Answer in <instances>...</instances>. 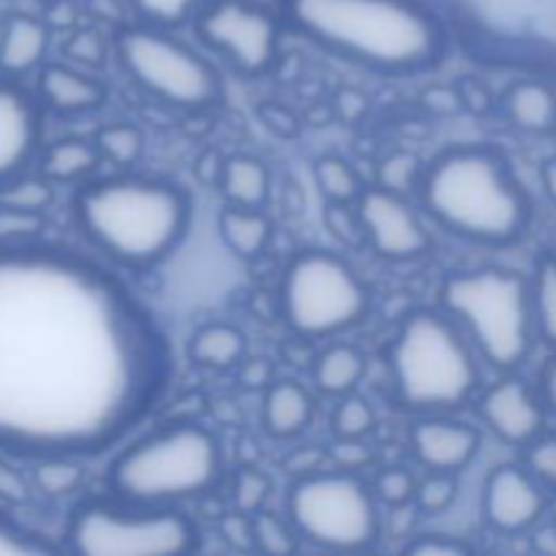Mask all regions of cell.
<instances>
[{"label":"cell","mask_w":556,"mask_h":556,"mask_svg":"<svg viewBox=\"0 0 556 556\" xmlns=\"http://www.w3.org/2000/svg\"><path fill=\"white\" fill-rule=\"evenodd\" d=\"M255 117H258L261 125H264L269 134H275L277 139H296V136H302V119H299V114L277 101L258 103V106H255Z\"/></svg>","instance_id":"43"},{"label":"cell","mask_w":556,"mask_h":556,"mask_svg":"<svg viewBox=\"0 0 556 556\" xmlns=\"http://www.w3.org/2000/svg\"><path fill=\"white\" fill-rule=\"evenodd\" d=\"M324 465H326V454L318 448V445H304V448H296L286 459V470L296 478L320 472L324 470Z\"/></svg>","instance_id":"52"},{"label":"cell","mask_w":556,"mask_h":556,"mask_svg":"<svg viewBox=\"0 0 556 556\" xmlns=\"http://www.w3.org/2000/svg\"><path fill=\"white\" fill-rule=\"evenodd\" d=\"M33 481L22 476L20 470L9 465L5 459H0V500L9 505H22L30 497Z\"/></svg>","instance_id":"50"},{"label":"cell","mask_w":556,"mask_h":556,"mask_svg":"<svg viewBox=\"0 0 556 556\" xmlns=\"http://www.w3.org/2000/svg\"><path fill=\"white\" fill-rule=\"evenodd\" d=\"M456 87H459L462 106H465L470 114H478V117H483V114H489L494 106H497L492 90H489V87L483 85L481 79H472V76H462V79L456 81Z\"/></svg>","instance_id":"49"},{"label":"cell","mask_w":556,"mask_h":556,"mask_svg":"<svg viewBox=\"0 0 556 556\" xmlns=\"http://www.w3.org/2000/svg\"><path fill=\"white\" fill-rule=\"evenodd\" d=\"M269 492L271 483L264 472L242 470L237 476V483H233V505L244 514H258V510H264Z\"/></svg>","instance_id":"42"},{"label":"cell","mask_w":556,"mask_h":556,"mask_svg":"<svg viewBox=\"0 0 556 556\" xmlns=\"http://www.w3.org/2000/svg\"><path fill=\"white\" fill-rule=\"evenodd\" d=\"M364 372H367V358L356 345H348V342L329 345L324 353H318L313 364L315 386L326 396L353 394Z\"/></svg>","instance_id":"25"},{"label":"cell","mask_w":556,"mask_h":556,"mask_svg":"<svg viewBox=\"0 0 556 556\" xmlns=\"http://www.w3.org/2000/svg\"><path fill=\"white\" fill-rule=\"evenodd\" d=\"M239 380H242L244 389L250 391L269 389V386L275 383V364L266 356L244 358V362L239 364Z\"/></svg>","instance_id":"51"},{"label":"cell","mask_w":556,"mask_h":556,"mask_svg":"<svg viewBox=\"0 0 556 556\" xmlns=\"http://www.w3.org/2000/svg\"><path fill=\"white\" fill-rule=\"evenodd\" d=\"M424 168L427 166L418 161V155L396 150L378 163V185L380 188L396 190V193H407L410 188H418V182L424 177Z\"/></svg>","instance_id":"37"},{"label":"cell","mask_w":556,"mask_h":556,"mask_svg":"<svg viewBox=\"0 0 556 556\" xmlns=\"http://www.w3.org/2000/svg\"><path fill=\"white\" fill-rule=\"evenodd\" d=\"M217 231L226 248L239 258H255L266 250L271 239V220L264 210H250V206H233L217 215Z\"/></svg>","instance_id":"26"},{"label":"cell","mask_w":556,"mask_h":556,"mask_svg":"<svg viewBox=\"0 0 556 556\" xmlns=\"http://www.w3.org/2000/svg\"><path fill=\"white\" fill-rule=\"evenodd\" d=\"M288 519L304 541L331 552H364L380 538L378 497L348 470L296 478L288 494Z\"/></svg>","instance_id":"10"},{"label":"cell","mask_w":556,"mask_h":556,"mask_svg":"<svg viewBox=\"0 0 556 556\" xmlns=\"http://www.w3.org/2000/svg\"><path fill=\"white\" fill-rule=\"evenodd\" d=\"M220 535H223V541L228 543V546L239 548V552L255 548L253 514H244V510L233 508L231 514H226L220 519Z\"/></svg>","instance_id":"46"},{"label":"cell","mask_w":556,"mask_h":556,"mask_svg":"<svg viewBox=\"0 0 556 556\" xmlns=\"http://www.w3.org/2000/svg\"><path fill=\"white\" fill-rule=\"evenodd\" d=\"M421 106L429 114H438V117H451V114L465 112L462 106L459 87L456 85H432L421 92Z\"/></svg>","instance_id":"47"},{"label":"cell","mask_w":556,"mask_h":556,"mask_svg":"<svg viewBox=\"0 0 556 556\" xmlns=\"http://www.w3.org/2000/svg\"><path fill=\"white\" fill-rule=\"evenodd\" d=\"M505 117L527 134H552L556 130V92L543 81H516L505 90Z\"/></svg>","instance_id":"21"},{"label":"cell","mask_w":556,"mask_h":556,"mask_svg":"<svg viewBox=\"0 0 556 556\" xmlns=\"http://www.w3.org/2000/svg\"><path fill=\"white\" fill-rule=\"evenodd\" d=\"M206 0H125L130 11L139 16V22L157 27H177L182 22L193 20Z\"/></svg>","instance_id":"35"},{"label":"cell","mask_w":556,"mask_h":556,"mask_svg":"<svg viewBox=\"0 0 556 556\" xmlns=\"http://www.w3.org/2000/svg\"><path fill=\"white\" fill-rule=\"evenodd\" d=\"M324 226L337 244L348 250L367 248V228H364L362 212L356 204H342V201H326Z\"/></svg>","instance_id":"34"},{"label":"cell","mask_w":556,"mask_h":556,"mask_svg":"<svg viewBox=\"0 0 556 556\" xmlns=\"http://www.w3.org/2000/svg\"><path fill=\"white\" fill-rule=\"evenodd\" d=\"M375 418L372 405L356 394L340 396V405L331 413V432L340 440H364L375 432Z\"/></svg>","instance_id":"33"},{"label":"cell","mask_w":556,"mask_h":556,"mask_svg":"<svg viewBox=\"0 0 556 556\" xmlns=\"http://www.w3.org/2000/svg\"><path fill=\"white\" fill-rule=\"evenodd\" d=\"M440 307L489 367L514 372L532 356L538 342L532 291L519 271L500 266L456 271L440 288Z\"/></svg>","instance_id":"6"},{"label":"cell","mask_w":556,"mask_h":556,"mask_svg":"<svg viewBox=\"0 0 556 556\" xmlns=\"http://www.w3.org/2000/svg\"><path fill=\"white\" fill-rule=\"evenodd\" d=\"M253 538L258 552L288 556L296 554L299 538L302 535H299L291 519H280V516L269 514V510H258V514H253Z\"/></svg>","instance_id":"32"},{"label":"cell","mask_w":556,"mask_h":556,"mask_svg":"<svg viewBox=\"0 0 556 556\" xmlns=\"http://www.w3.org/2000/svg\"><path fill=\"white\" fill-rule=\"evenodd\" d=\"M101 163L96 139H81V136H65L52 141L38 155V174L54 185H71L92 174Z\"/></svg>","instance_id":"22"},{"label":"cell","mask_w":556,"mask_h":556,"mask_svg":"<svg viewBox=\"0 0 556 556\" xmlns=\"http://www.w3.org/2000/svg\"><path fill=\"white\" fill-rule=\"evenodd\" d=\"M193 22L201 41L239 74L258 76L275 63L280 22L264 5L250 0H206Z\"/></svg>","instance_id":"12"},{"label":"cell","mask_w":556,"mask_h":556,"mask_svg":"<svg viewBox=\"0 0 556 556\" xmlns=\"http://www.w3.org/2000/svg\"><path fill=\"white\" fill-rule=\"evenodd\" d=\"M418 195L445 231L492 248L519 242L532 217L530 195L514 168L497 150L481 144L440 152L424 168Z\"/></svg>","instance_id":"3"},{"label":"cell","mask_w":556,"mask_h":556,"mask_svg":"<svg viewBox=\"0 0 556 556\" xmlns=\"http://www.w3.org/2000/svg\"><path fill=\"white\" fill-rule=\"evenodd\" d=\"M96 147L101 152V161L112 163L117 168H128L144 152V136H141V130L136 125L112 123L98 130Z\"/></svg>","instance_id":"30"},{"label":"cell","mask_w":556,"mask_h":556,"mask_svg":"<svg viewBox=\"0 0 556 556\" xmlns=\"http://www.w3.org/2000/svg\"><path fill=\"white\" fill-rule=\"evenodd\" d=\"M30 481L33 489L43 494V497H68V494L79 492L85 483V467H81L79 456L54 454L33 459Z\"/></svg>","instance_id":"28"},{"label":"cell","mask_w":556,"mask_h":556,"mask_svg":"<svg viewBox=\"0 0 556 556\" xmlns=\"http://www.w3.org/2000/svg\"><path fill=\"white\" fill-rule=\"evenodd\" d=\"M410 448L418 465L432 472H462L481 451V432L465 421L432 416L410 429Z\"/></svg>","instance_id":"17"},{"label":"cell","mask_w":556,"mask_h":556,"mask_svg":"<svg viewBox=\"0 0 556 556\" xmlns=\"http://www.w3.org/2000/svg\"><path fill=\"white\" fill-rule=\"evenodd\" d=\"M54 204V182L43 174H20L0 185V206H14L27 212H47Z\"/></svg>","instance_id":"31"},{"label":"cell","mask_w":556,"mask_h":556,"mask_svg":"<svg viewBox=\"0 0 556 556\" xmlns=\"http://www.w3.org/2000/svg\"><path fill=\"white\" fill-rule=\"evenodd\" d=\"M476 552V546L462 538L443 535V532H432V535H418L407 541L405 554L413 556H467Z\"/></svg>","instance_id":"44"},{"label":"cell","mask_w":556,"mask_h":556,"mask_svg":"<svg viewBox=\"0 0 556 556\" xmlns=\"http://www.w3.org/2000/svg\"><path fill=\"white\" fill-rule=\"evenodd\" d=\"M532 318H535L538 340L556 351V255L546 253L538 258L530 277Z\"/></svg>","instance_id":"27"},{"label":"cell","mask_w":556,"mask_h":556,"mask_svg":"<svg viewBox=\"0 0 556 556\" xmlns=\"http://www.w3.org/2000/svg\"><path fill=\"white\" fill-rule=\"evenodd\" d=\"M168 378L166 337L125 282L63 244H0V454H101Z\"/></svg>","instance_id":"1"},{"label":"cell","mask_w":556,"mask_h":556,"mask_svg":"<svg viewBox=\"0 0 556 556\" xmlns=\"http://www.w3.org/2000/svg\"><path fill=\"white\" fill-rule=\"evenodd\" d=\"M220 193L228 204L250 206V210H264L271 193V174L264 161L253 155H231L226 157L220 177Z\"/></svg>","instance_id":"24"},{"label":"cell","mask_w":556,"mask_h":556,"mask_svg":"<svg viewBox=\"0 0 556 556\" xmlns=\"http://www.w3.org/2000/svg\"><path fill=\"white\" fill-rule=\"evenodd\" d=\"M456 472H432L424 481H418L416 489V508L424 514H443L456 503L459 494V483H456Z\"/></svg>","instance_id":"39"},{"label":"cell","mask_w":556,"mask_h":556,"mask_svg":"<svg viewBox=\"0 0 556 556\" xmlns=\"http://www.w3.org/2000/svg\"><path fill=\"white\" fill-rule=\"evenodd\" d=\"M315 185L326 201L356 204L364 193L358 168L340 155H324L315 161Z\"/></svg>","instance_id":"29"},{"label":"cell","mask_w":556,"mask_h":556,"mask_svg":"<svg viewBox=\"0 0 556 556\" xmlns=\"http://www.w3.org/2000/svg\"><path fill=\"white\" fill-rule=\"evenodd\" d=\"M58 554V546L36 530H27L25 525L11 514L0 510V556H49Z\"/></svg>","instance_id":"36"},{"label":"cell","mask_w":556,"mask_h":556,"mask_svg":"<svg viewBox=\"0 0 556 556\" xmlns=\"http://www.w3.org/2000/svg\"><path fill=\"white\" fill-rule=\"evenodd\" d=\"M199 543V527L182 510L144 505V510L81 503L65 527V546L85 556L185 554Z\"/></svg>","instance_id":"11"},{"label":"cell","mask_w":556,"mask_h":556,"mask_svg":"<svg viewBox=\"0 0 556 556\" xmlns=\"http://www.w3.org/2000/svg\"><path fill=\"white\" fill-rule=\"evenodd\" d=\"M293 30L318 47L383 74L440 63L445 27L421 0H286Z\"/></svg>","instance_id":"2"},{"label":"cell","mask_w":556,"mask_h":556,"mask_svg":"<svg viewBox=\"0 0 556 556\" xmlns=\"http://www.w3.org/2000/svg\"><path fill=\"white\" fill-rule=\"evenodd\" d=\"M538 391H541L546 410L556 416V356L548 358L546 367L541 369V386H538Z\"/></svg>","instance_id":"55"},{"label":"cell","mask_w":556,"mask_h":556,"mask_svg":"<svg viewBox=\"0 0 556 556\" xmlns=\"http://www.w3.org/2000/svg\"><path fill=\"white\" fill-rule=\"evenodd\" d=\"M331 462L337 465V470L358 472L362 467H367L372 462V451L369 445H364V440H340L331 445Z\"/></svg>","instance_id":"48"},{"label":"cell","mask_w":556,"mask_h":556,"mask_svg":"<svg viewBox=\"0 0 556 556\" xmlns=\"http://www.w3.org/2000/svg\"><path fill=\"white\" fill-rule=\"evenodd\" d=\"M280 313L299 340L337 337L367 318L369 288L340 255L304 250L286 266Z\"/></svg>","instance_id":"8"},{"label":"cell","mask_w":556,"mask_h":556,"mask_svg":"<svg viewBox=\"0 0 556 556\" xmlns=\"http://www.w3.org/2000/svg\"><path fill=\"white\" fill-rule=\"evenodd\" d=\"M52 27L30 14H9L0 25V74L9 79L36 74L49 52Z\"/></svg>","instance_id":"19"},{"label":"cell","mask_w":556,"mask_h":556,"mask_svg":"<svg viewBox=\"0 0 556 556\" xmlns=\"http://www.w3.org/2000/svg\"><path fill=\"white\" fill-rule=\"evenodd\" d=\"M416 489H418V481L413 478V472L402 470V467H389V470H383L378 478H375L372 492L383 505L402 508V505L416 500Z\"/></svg>","instance_id":"41"},{"label":"cell","mask_w":556,"mask_h":556,"mask_svg":"<svg viewBox=\"0 0 556 556\" xmlns=\"http://www.w3.org/2000/svg\"><path fill=\"white\" fill-rule=\"evenodd\" d=\"M188 356L204 369H233L248 356V337L231 324H206L190 337Z\"/></svg>","instance_id":"23"},{"label":"cell","mask_w":556,"mask_h":556,"mask_svg":"<svg viewBox=\"0 0 556 556\" xmlns=\"http://www.w3.org/2000/svg\"><path fill=\"white\" fill-rule=\"evenodd\" d=\"M541 179H543V190H546V195L556 204V157L554 161L543 163Z\"/></svg>","instance_id":"56"},{"label":"cell","mask_w":556,"mask_h":556,"mask_svg":"<svg viewBox=\"0 0 556 556\" xmlns=\"http://www.w3.org/2000/svg\"><path fill=\"white\" fill-rule=\"evenodd\" d=\"M36 96L43 109L63 117L96 112L103 106L109 90L96 76L85 74L81 68L68 63H43L38 68Z\"/></svg>","instance_id":"18"},{"label":"cell","mask_w":556,"mask_h":556,"mask_svg":"<svg viewBox=\"0 0 556 556\" xmlns=\"http://www.w3.org/2000/svg\"><path fill=\"white\" fill-rule=\"evenodd\" d=\"M119 68L130 76L136 87L174 109H210L220 101V71L168 33V27L128 25L114 38Z\"/></svg>","instance_id":"9"},{"label":"cell","mask_w":556,"mask_h":556,"mask_svg":"<svg viewBox=\"0 0 556 556\" xmlns=\"http://www.w3.org/2000/svg\"><path fill=\"white\" fill-rule=\"evenodd\" d=\"M548 519L556 525V492L552 494V503H548Z\"/></svg>","instance_id":"57"},{"label":"cell","mask_w":556,"mask_h":556,"mask_svg":"<svg viewBox=\"0 0 556 556\" xmlns=\"http://www.w3.org/2000/svg\"><path fill=\"white\" fill-rule=\"evenodd\" d=\"M525 467L548 492H556V434L543 432L525 445Z\"/></svg>","instance_id":"40"},{"label":"cell","mask_w":556,"mask_h":556,"mask_svg":"<svg viewBox=\"0 0 556 556\" xmlns=\"http://www.w3.org/2000/svg\"><path fill=\"white\" fill-rule=\"evenodd\" d=\"M220 478V445L195 421H174L114 456L109 486L130 505H174L210 492Z\"/></svg>","instance_id":"7"},{"label":"cell","mask_w":556,"mask_h":556,"mask_svg":"<svg viewBox=\"0 0 556 556\" xmlns=\"http://www.w3.org/2000/svg\"><path fill=\"white\" fill-rule=\"evenodd\" d=\"M74 217L87 242L112 264L150 269L179 248L193 204L188 190L174 182L109 177L76 190Z\"/></svg>","instance_id":"4"},{"label":"cell","mask_w":556,"mask_h":556,"mask_svg":"<svg viewBox=\"0 0 556 556\" xmlns=\"http://www.w3.org/2000/svg\"><path fill=\"white\" fill-rule=\"evenodd\" d=\"M65 54L68 60L79 65H101L103 58H106V43H103V36L98 30H76L71 33V38L65 41Z\"/></svg>","instance_id":"45"},{"label":"cell","mask_w":556,"mask_h":556,"mask_svg":"<svg viewBox=\"0 0 556 556\" xmlns=\"http://www.w3.org/2000/svg\"><path fill=\"white\" fill-rule=\"evenodd\" d=\"M43 228H47L43 212L0 206V244L36 242V239L43 237Z\"/></svg>","instance_id":"38"},{"label":"cell","mask_w":556,"mask_h":556,"mask_svg":"<svg viewBox=\"0 0 556 556\" xmlns=\"http://www.w3.org/2000/svg\"><path fill=\"white\" fill-rule=\"evenodd\" d=\"M223 166H226V157L215 150H206L204 155L199 157V163H195V177L204 185H220Z\"/></svg>","instance_id":"54"},{"label":"cell","mask_w":556,"mask_h":556,"mask_svg":"<svg viewBox=\"0 0 556 556\" xmlns=\"http://www.w3.org/2000/svg\"><path fill=\"white\" fill-rule=\"evenodd\" d=\"M548 489L525 465H500L483 486V519L494 532L521 535L548 516Z\"/></svg>","instance_id":"14"},{"label":"cell","mask_w":556,"mask_h":556,"mask_svg":"<svg viewBox=\"0 0 556 556\" xmlns=\"http://www.w3.org/2000/svg\"><path fill=\"white\" fill-rule=\"evenodd\" d=\"M43 106L20 79L0 74V185L27 172L41 150Z\"/></svg>","instance_id":"15"},{"label":"cell","mask_w":556,"mask_h":556,"mask_svg":"<svg viewBox=\"0 0 556 556\" xmlns=\"http://www.w3.org/2000/svg\"><path fill=\"white\" fill-rule=\"evenodd\" d=\"M356 206L367 228V248L380 258L413 261L432 250V233L405 193L375 185L364 188Z\"/></svg>","instance_id":"13"},{"label":"cell","mask_w":556,"mask_h":556,"mask_svg":"<svg viewBox=\"0 0 556 556\" xmlns=\"http://www.w3.org/2000/svg\"><path fill=\"white\" fill-rule=\"evenodd\" d=\"M41 3H52V0H41Z\"/></svg>","instance_id":"58"},{"label":"cell","mask_w":556,"mask_h":556,"mask_svg":"<svg viewBox=\"0 0 556 556\" xmlns=\"http://www.w3.org/2000/svg\"><path fill=\"white\" fill-rule=\"evenodd\" d=\"M315 416V400L296 380H275L264 394V429L277 440L302 434Z\"/></svg>","instance_id":"20"},{"label":"cell","mask_w":556,"mask_h":556,"mask_svg":"<svg viewBox=\"0 0 556 556\" xmlns=\"http://www.w3.org/2000/svg\"><path fill=\"white\" fill-rule=\"evenodd\" d=\"M546 405L527 380L505 375L478 396V416L503 443L525 448L546 432Z\"/></svg>","instance_id":"16"},{"label":"cell","mask_w":556,"mask_h":556,"mask_svg":"<svg viewBox=\"0 0 556 556\" xmlns=\"http://www.w3.org/2000/svg\"><path fill=\"white\" fill-rule=\"evenodd\" d=\"M367 109H369V101L362 90L345 87V90H340L334 96V112L337 117L345 119V123H356V119H362Z\"/></svg>","instance_id":"53"},{"label":"cell","mask_w":556,"mask_h":556,"mask_svg":"<svg viewBox=\"0 0 556 556\" xmlns=\"http://www.w3.org/2000/svg\"><path fill=\"white\" fill-rule=\"evenodd\" d=\"M389 364L396 400L410 410H456L481 386V356L443 309L407 315L394 337Z\"/></svg>","instance_id":"5"}]
</instances>
